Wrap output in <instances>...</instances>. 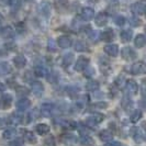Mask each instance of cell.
Listing matches in <instances>:
<instances>
[{
	"mask_svg": "<svg viewBox=\"0 0 146 146\" xmlns=\"http://www.w3.org/2000/svg\"><path fill=\"white\" fill-rule=\"evenodd\" d=\"M37 12H38V15L44 17V18H48L51 15V12H52L51 3L48 1H46V0L40 2L38 6H37Z\"/></svg>",
	"mask_w": 146,
	"mask_h": 146,
	"instance_id": "obj_1",
	"label": "cell"
},
{
	"mask_svg": "<svg viewBox=\"0 0 146 146\" xmlns=\"http://www.w3.org/2000/svg\"><path fill=\"white\" fill-rule=\"evenodd\" d=\"M121 54H122V57L125 60H133V59L136 58V56H137L135 50L133 47H131V46H125V47H123L122 51H121Z\"/></svg>",
	"mask_w": 146,
	"mask_h": 146,
	"instance_id": "obj_2",
	"label": "cell"
},
{
	"mask_svg": "<svg viewBox=\"0 0 146 146\" xmlns=\"http://www.w3.org/2000/svg\"><path fill=\"white\" fill-rule=\"evenodd\" d=\"M89 58L88 57H85V56H81L79 58L76 60V63H75V70L76 72H82V70H85L86 68H87L88 66H89Z\"/></svg>",
	"mask_w": 146,
	"mask_h": 146,
	"instance_id": "obj_3",
	"label": "cell"
},
{
	"mask_svg": "<svg viewBox=\"0 0 146 146\" xmlns=\"http://www.w3.org/2000/svg\"><path fill=\"white\" fill-rule=\"evenodd\" d=\"M55 110V106L53 103L46 102L41 106V114L44 117H51Z\"/></svg>",
	"mask_w": 146,
	"mask_h": 146,
	"instance_id": "obj_4",
	"label": "cell"
},
{
	"mask_svg": "<svg viewBox=\"0 0 146 146\" xmlns=\"http://www.w3.org/2000/svg\"><path fill=\"white\" fill-rule=\"evenodd\" d=\"M131 73L133 75H143V74H145V64L143 62L134 63L131 66Z\"/></svg>",
	"mask_w": 146,
	"mask_h": 146,
	"instance_id": "obj_5",
	"label": "cell"
},
{
	"mask_svg": "<svg viewBox=\"0 0 146 146\" xmlns=\"http://www.w3.org/2000/svg\"><path fill=\"white\" fill-rule=\"evenodd\" d=\"M104 53L111 57H117L119 54V46L117 44H107L104 46Z\"/></svg>",
	"mask_w": 146,
	"mask_h": 146,
	"instance_id": "obj_6",
	"label": "cell"
},
{
	"mask_svg": "<svg viewBox=\"0 0 146 146\" xmlns=\"http://www.w3.org/2000/svg\"><path fill=\"white\" fill-rule=\"evenodd\" d=\"M80 17L84 21H89L95 17V10L91 8H84L80 12Z\"/></svg>",
	"mask_w": 146,
	"mask_h": 146,
	"instance_id": "obj_7",
	"label": "cell"
},
{
	"mask_svg": "<svg viewBox=\"0 0 146 146\" xmlns=\"http://www.w3.org/2000/svg\"><path fill=\"white\" fill-rule=\"evenodd\" d=\"M132 11L133 13L139 15H143L145 13V3L144 2H135L132 5Z\"/></svg>",
	"mask_w": 146,
	"mask_h": 146,
	"instance_id": "obj_8",
	"label": "cell"
},
{
	"mask_svg": "<svg viewBox=\"0 0 146 146\" xmlns=\"http://www.w3.org/2000/svg\"><path fill=\"white\" fill-rule=\"evenodd\" d=\"M95 23L96 25H98V27H104L108 23V15H106L104 12H99L98 15H96Z\"/></svg>",
	"mask_w": 146,
	"mask_h": 146,
	"instance_id": "obj_9",
	"label": "cell"
},
{
	"mask_svg": "<svg viewBox=\"0 0 146 146\" xmlns=\"http://www.w3.org/2000/svg\"><path fill=\"white\" fill-rule=\"evenodd\" d=\"M125 90H126L130 95H136V94H137V90H139V86H137V84L134 80H129V81H126Z\"/></svg>",
	"mask_w": 146,
	"mask_h": 146,
	"instance_id": "obj_10",
	"label": "cell"
},
{
	"mask_svg": "<svg viewBox=\"0 0 146 146\" xmlns=\"http://www.w3.org/2000/svg\"><path fill=\"white\" fill-rule=\"evenodd\" d=\"M31 88H32L33 94L37 96V97H40L44 92V86L42 85V82H40V81H33L32 85H31Z\"/></svg>",
	"mask_w": 146,
	"mask_h": 146,
	"instance_id": "obj_11",
	"label": "cell"
},
{
	"mask_svg": "<svg viewBox=\"0 0 146 146\" xmlns=\"http://www.w3.org/2000/svg\"><path fill=\"white\" fill-rule=\"evenodd\" d=\"M57 45L60 48H68L72 45V40L68 36H59L57 40Z\"/></svg>",
	"mask_w": 146,
	"mask_h": 146,
	"instance_id": "obj_12",
	"label": "cell"
},
{
	"mask_svg": "<svg viewBox=\"0 0 146 146\" xmlns=\"http://www.w3.org/2000/svg\"><path fill=\"white\" fill-rule=\"evenodd\" d=\"M27 63H28V60H27V58L23 55H17L15 58H13V64L15 65L17 68H23V67H25Z\"/></svg>",
	"mask_w": 146,
	"mask_h": 146,
	"instance_id": "obj_13",
	"label": "cell"
},
{
	"mask_svg": "<svg viewBox=\"0 0 146 146\" xmlns=\"http://www.w3.org/2000/svg\"><path fill=\"white\" fill-rule=\"evenodd\" d=\"M30 106H31V102L27 98H22L17 102V108H18L19 111H25V110L29 109Z\"/></svg>",
	"mask_w": 146,
	"mask_h": 146,
	"instance_id": "obj_14",
	"label": "cell"
},
{
	"mask_svg": "<svg viewBox=\"0 0 146 146\" xmlns=\"http://www.w3.org/2000/svg\"><path fill=\"white\" fill-rule=\"evenodd\" d=\"M100 38H101L102 41H106V42H110V41H112V40L114 38V32H113V30L112 29H106L102 33H101Z\"/></svg>",
	"mask_w": 146,
	"mask_h": 146,
	"instance_id": "obj_15",
	"label": "cell"
},
{
	"mask_svg": "<svg viewBox=\"0 0 146 146\" xmlns=\"http://www.w3.org/2000/svg\"><path fill=\"white\" fill-rule=\"evenodd\" d=\"M132 36H133V31L130 29H125L123 30L121 33H120V37H121V41L122 42H130L132 40Z\"/></svg>",
	"mask_w": 146,
	"mask_h": 146,
	"instance_id": "obj_16",
	"label": "cell"
},
{
	"mask_svg": "<svg viewBox=\"0 0 146 146\" xmlns=\"http://www.w3.org/2000/svg\"><path fill=\"white\" fill-rule=\"evenodd\" d=\"M74 60V54L73 53H67L64 55V57H63V60H62V65L63 67H69V66L72 65V63H73Z\"/></svg>",
	"mask_w": 146,
	"mask_h": 146,
	"instance_id": "obj_17",
	"label": "cell"
},
{
	"mask_svg": "<svg viewBox=\"0 0 146 146\" xmlns=\"http://www.w3.org/2000/svg\"><path fill=\"white\" fill-rule=\"evenodd\" d=\"M74 48H75V51H77V52H88L89 51L88 45L85 43V42H82V41H76V42H75V45H74Z\"/></svg>",
	"mask_w": 146,
	"mask_h": 146,
	"instance_id": "obj_18",
	"label": "cell"
},
{
	"mask_svg": "<svg viewBox=\"0 0 146 146\" xmlns=\"http://www.w3.org/2000/svg\"><path fill=\"white\" fill-rule=\"evenodd\" d=\"M134 44L136 47L143 48L145 46V35L144 34H137L134 38Z\"/></svg>",
	"mask_w": 146,
	"mask_h": 146,
	"instance_id": "obj_19",
	"label": "cell"
},
{
	"mask_svg": "<svg viewBox=\"0 0 146 146\" xmlns=\"http://www.w3.org/2000/svg\"><path fill=\"white\" fill-rule=\"evenodd\" d=\"M99 136H100V139L104 141V142H109L112 139L113 137V134H112V132L110 131V130H103L102 132H100V134H99Z\"/></svg>",
	"mask_w": 146,
	"mask_h": 146,
	"instance_id": "obj_20",
	"label": "cell"
},
{
	"mask_svg": "<svg viewBox=\"0 0 146 146\" xmlns=\"http://www.w3.org/2000/svg\"><path fill=\"white\" fill-rule=\"evenodd\" d=\"M11 72V67L10 65L6 63V62H2L0 63V75L3 76V75H8V74Z\"/></svg>",
	"mask_w": 146,
	"mask_h": 146,
	"instance_id": "obj_21",
	"label": "cell"
},
{
	"mask_svg": "<svg viewBox=\"0 0 146 146\" xmlns=\"http://www.w3.org/2000/svg\"><path fill=\"white\" fill-rule=\"evenodd\" d=\"M12 104V97L10 95H5L2 97V107L5 109H8L10 108Z\"/></svg>",
	"mask_w": 146,
	"mask_h": 146,
	"instance_id": "obj_22",
	"label": "cell"
},
{
	"mask_svg": "<svg viewBox=\"0 0 146 146\" xmlns=\"http://www.w3.org/2000/svg\"><path fill=\"white\" fill-rule=\"evenodd\" d=\"M36 132L40 135H45L50 132V127L46 124H37L36 125Z\"/></svg>",
	"mask_w": 146,
	"mask_h": 146,
	"instance_id": "obj_23",
	"label": "cell"
},
{
	"mask_svg": "<svg viewBox=\"0 0 146 146\" xmlns=\"http://www.w3.org/2000/svg\"><path fill=\"white\" fill-rule=\"evenodd\" d=\"M80 143L84 146H92L94 144H95L94 139H91V137H89L88 135H84V136H81V137H80Z\"/></svg>",
	"mask_w": 146,
	"mask_h": 146,
	"instance_id": "obj_24",
	"label": "cell"
},
{
	"mask_svg": "<svg viewBox=\"0 0 146 146\" xmlns=\"http://www.w3.org/2000/svg\"><path fill=\"white\" fill-rule=\"evenodd\" d=\"M17 134V130L15 129H7L6 131L3 132V139H13Z\"/></svg>",
	"mask_w": 146,
	"mask_h": 146,
	"instance_id": "obj_25",
	"label": "cell"
},
{
	"mask_svg": "<svg viewBox=\"0 0 146 146\" xmlns=\"http://www.w3.org/2000/svg\"><path fill=\"white\" fill-rule=\"evenodd\" d=\"M99 82L96 80H90L88 82L87 85H86V88H87V90L89 91H96V90H98L99 89Z\"/></svg>",
	"mask_w": 146,
	"mask_h": 146,
	"instance_id": "obj_26",
	"label": "cell"
},
{
	"mask_svg": "<svg viewBox=\"0 0 146 146\" xmlns=\"http://www.w3.org/2000/svg\"><path fill=\"white\" fill-rule=\"evenodd\" d=\"M47 50L50 52H52V53L57 51V44H56V42L53 38H50L47 41Z\"/></svg>",
	"mask_w": 146,
	"mask_h": 146,
	"instance_id": "obj_27",
	"label": "cell"
},
{
	"mask_svg": "<svg viewBox=\"0 0 146 146\" xmlns=\"http://www.w3.org/2000/svg\"><path fill=\"white\" fill-rule=\"evenodd\" d=\"M34 74H35L36 77H44L46 75V70L42 66H36L35 69H34Z\"/></svg>",
	"mask_w": 146,
	"mask_h": 146,
	"instance_id": "obj_28",
	"label": "cell"
},
{
	"mask_svg": "<svg viewBox=\"0 0 146 146\" xmlns=\"http://www.w3.org/2000/svg\"><path fill=\"white\" fill-rule=\"evenodd\" d=\"M134 139H135V142H137V143H142V142L145 141V136H144V134L139 131V130H136V131H135V134H134Z\"/></svg>",
	"mask_w": 146,
	"mask_h": 146,
	"instance_id": "obj_29",
	"label": "cell"
},
{
	"mask_svg": "<svg viewBox=\"0 0 146 146\" xmlns=\"http://www.w3.org/2000/svg\"><path fill=\"white\" fill-rule=\"evenodd\" d=\"M21 120L22 117H20V115H18V114H15V113H13L11 117H9V122L11 123V124H19V123H21Z\"/></svg>",
	"mask_w": 146,
	"mask_h": 146,
	"instance_id": "obj_30",
	"label": "cell"
},
{
	"mask_svg": "<svg viewBox=\"0 0 146 146\" xmlns=\"http://www.w3.org/2000/svg\"><path fill=\"white\" fill-rule=\"evenodd\" d=\"M141 117H142V112H141L139 110H135V111L131 114V121L133 122V123H135V122L139 121Z\"/></svg>",
	"mask_w": 146,
	"mask_h": 146,
	"instance_id": "obj_31",
	"label": "cell"
},
{
	"mask_svg": "<svg viewBox=\"0 0 146 146\" xmlns=\"http://www.w3.org/2000/svg\"><path fill=\"white\" fill-rule=\"evenodd\" d=\"M95 73H96L95 68H92V67L88 66L87 68L84 70V76H85V77H87V78H90V77H92V76L95 75Z\"/></svg>",
	"mask_w": 146,
	"mask_h": 146,
	"instance_id": "obj_32",
	"label": "cell"
},
{
	"mask_svg": "<svg viewBox=\"0 0 146 146\" xmlns=\"http://www.w3.org/2000/svg\"><path fill=\"white\" fill-rule=\"evenodd\" d=\"M1 34H2L3 36H6V37L12 36V35H13V30L11 29L10 27H7V28H3V29L1 30Z\"/></svg>",
	"mask_w": 146,
	"mask_h": 146,
	"instance_id": "obj_33",
	"label": "cell"
},
{
	"mask_svg": "<svg viewBox=\"0 0 146 146\" xmlns=\"http://www.w3.org/2000/svg\"><path fill=\"white\" fill-rule=\"evenodd\" d=\"M9 5L12 11H17L20 8V0H9Z\"/></svg>",
	"mask_w": 146,
	"mask_h": 146,
	"instance_id": "obj_34",
	"label": "cell"
},
{
	"mask_svg": "<svg viewBox=\"0 0 146 146\" xmlns=\"http://www.w3.org/2000/svg\"><path fill=\"white\" fill-rule=\"evenodd\" d=\"M44 146H56V143H55V139L53 136H48L44 139L43 142Z\"/></svg>",
	"mask_w": 146,
	"mask_h": 146,
	"instance_id": "obj_35",
	"label": "cell"
},
{
	"mask_svg": "<svg viewBox=\"0 0 146 146\" xmlns=\"http://www.w3.org/2000/svg\"><path fill=\"white\" fill-rule=\"evenodd\" d=\"M114 23L117 24V27H122L125 24V18L123 15H117V18L114 19Z\"/></svg>",
	"mask_w": 146,
	"mask_h": 146,
	"instance_id": "obj_36",
	"label": "cell"
},
{
	"mask_svg": "<svg viewBox=\"0 0 146 146\" xmlns=\"http://www.w3.org/2000/svg\"><path fill=\"white\" fill-rule=\"evenodd\" d=\"M24 137H25V139L28 141V142H30V143H35L36 142V137L33 135V133H31V132H27L25 133V135H24Z\"/></svg>",
	"mask_w": 146,
	"mask_h": 146,
	"instance_id": "obj_37",
	"label": "cell"
},
{
	"mask_svg": "<svg viewBox=\"0 0 146 146\" xmlns=\"http://www.w3.org/2000/svg\"><path fill=\"white\" fill-rule=\"evenodd\" d=\"M130 24H131L132 27H139L141 25V20H139V18H136V17H132L130 18Z\"/></svg>",
	"mask_w": 146,
	"mask_h": 146,
	"instance_id": "obj_38",
	"label": "cell"
},
{
	"mask_svg": "<svg viewBox=\"0 0 146 146\" xmlns=\"http://www.w3.org/2000/svg\"><path fill=\"white\" fill-rule=\"evenodd\" d=\"M78 91H79V89L77 87H69L67 88V92H68V95L70 96V97H74V96H76L78 94Z\"/></svg>",
	"mask_w": 146,
	"mask_h": 146,
	"instance_id": "obj_39",
	"label": "cell"
},
{
	"mask_svg": "<svg viewBox=\"0 0 146 146\" xmlns=\"http://www.w3.org/2000/svg\"><path fill=\"white\" fill-rule=\"evenodd\" d=\"M92 119L96 121V123L98 124V123H100L101 121H102L103 119H104V115H102V114H100V113H95L94 115H92Z\"/></svg>",
	"mask_w": 146,
	"mask_h": 146,
	"instance_id": "obj_40",
	"label": "cell"
},
{
	"mask_svg": "<svg viewBox=\"0 0 146 146\" xmlns=\"http://www.w3.org/2000/svg\"><path fill=\"white\" fill-rule=\"evenodd\" d=\"M86 124L88 125V126H90V127H94V126H96L97 125V123H96V121L92 119V117H88L87 120H86Z\"/></svg>",
	"mask_w": 146,
	"mask_h": 146,
	"instance_id": "obj_41",
	"label": "cell"
},
{
	"mask_svg": "<svg viewBox=\"0 0 146 146\" xmlns=\"http://www.w3.org/2000/svg\"><path fill=\"white\" fill-rule=\"evenodd\" d=\"M22 145H23V142H22L21 139H15V141L10 143V146H22Z\"/></svg>",
	"mask_w": 146,
	"mask_h": 146,
	"instance_id": "obj_42",
	"label": "cell"
},
{
	"mask_svg": "<svg viewBox=\"0 0 146 146\" xmlns=\"http://www.w3.org/2000/svg\"><path fill=\"white\" fill-rule=\"evenodd\" d=\"M18 91H19V94L20 95H27L29 91H28V89L24 87H19L18 88Z\"/></svg>",
	"mask_w": 146,
	"mask_h": 146,
	"instance_id": "obj_43",
	"label": "cell"
},
{
	"mask_svg": "<svg viewBox=\"0 0 146 146\" xmlns=\"http://www.w3.org/2000/svg\"><path fill=\"white\" fill-rule=\"evenodd\" d=\"M89 38H90L91 41H94V42H95V41H97V38H98V34H97L96 32H94V31H92V32L89 34Z\"/></svg>",
	"mask_w": 146,
	"mask_h": 146,
	"instance_id": "obj_44",
	"label": "cell"
},
{
	"mask_svg": "<svg viewBox=\"0 0 146 146\" xmlns=\"http://www.w3.org/2000/svg\"><path fill=\"white\" fill-rule=\"evenodd\" d=\"M9 5V0H0V7H6Z\"/></svg>",
	"mask_w": 146,
	"mask_h": 146,
	"instance_id": "obj_45",
	"label": "cell"
},
{
	"mask_svg": "<svg viewBox=\"0 0 146 146\" xmlns=\"http://www.w3.org/2000/svg\"><path fill=\"white\" fill-rule=\"evenodd\" d=\"M108 146H125V145H123V144H120V143H112V144H110V145H108Z\"/></svg>",
	"mask_w": 146,
	"mask_h": 146,
	"instance_id": "obj_46",
	"label": "cell"
},
{
	"mask_svg": "<svg viewBox=\"0 0 146 146\" xmlns=\"http://www.w3.org/2000/svg\"><path fill=\"white\" fill-rule=\"evenodd\" d=\"M2 21H3V15L0 13V23H1Z\"/></svg>",
	"mask_w": 146,
	"mask_h": 146,
	"instance_id": "obj_47",
	"label": "cell"
},
{
	"mask_svg": "<svg viewBox=\"0 0 146 146\" xmlns=\"http://www.w3.org/2000/svg\"><path fill=\"white\" fill-rule=\"evenodd\" d=\"M25 1H32V0H25Z\"/></svg>",
	"mask_w": 146,
	"mask_h": 146,
	"instance_id": "obj_48",
	"label": "cell"
}]
</instances>
